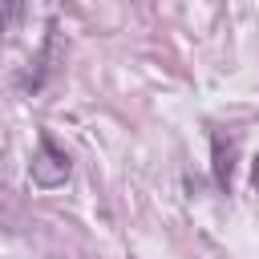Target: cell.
Wrapping results in <instances>:
<instances>
[{"instance_id": "1", "label": "cell", "mask_w": 259, "mask_h": 259, "mask_svg": "<svg viewBox=\"0 0 259 259\" xmlns=\"http://www.w3.org/2000/svg\"><path fill=\"white\" fill-rule=\"evenodd\" d=\"M69 178V158L49 142V138H40V150H36V158H32V182L36 186H61Z\"/></svg>"}, {"instance_id": "2", "label": "cell", "mask_w": 259, "mask_h": 259, "mask_svg": "<svg viewBox=\"0 0 259 259\" xmlns=\"http://www.w3.org/2000/svg\"><path fill=\"white\" fill-rule=\"evenodd\" d=\"M16 8H20V0H0V32L12 24V16H16Z\"/></svg>"}, {"instance_id": "3", "label": "cell", "mask_w": 259, "mask_h": 259, "mask_svg": "<svg viewBox=\"0 0 259 259\" xmlns=\"http://www.w3.org/2000/svg\"><path fill=\"white\" fill-rule=\"evenodd\" d=\"M251 178H255V182H259V158H255V166H251Z\"/></svg>"}]
</instances>
